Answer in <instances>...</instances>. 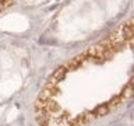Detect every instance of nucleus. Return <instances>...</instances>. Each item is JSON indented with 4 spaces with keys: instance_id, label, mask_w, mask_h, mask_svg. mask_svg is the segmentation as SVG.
<instances>
[{
    "instance_id": "nucleus-2",
    "label": "nucleus",
    "mask_w": 134,
    "mask_h": 126,
    "mask_svg": "<svg viewBox=\"0 0 134 126\" xmlns=\"http://www.w3.org/2000/svg\"><path fill=\"white\" fill-rule=\"evenodd\" d=\"M13 4V0H0V13L4 11Z\"/></svg>"
},
{
    "instance_id": "nucleus-1",
    "label": "nucleus",
    "mask_w": 134,
    "mask_h": 126,
    "mask_svg": "<svg viewBox=\"0 0 134 126\" xmlns=\"http://www.w3.org/2000/svg\"><path fill=\"white\" fill-rule=\"evenodd\" d=\"M133 35L130 18L57 67L35 101L36 123L87 126L126 102L134 81Z\"/></svg>"
}]
</instances>
